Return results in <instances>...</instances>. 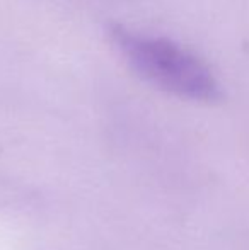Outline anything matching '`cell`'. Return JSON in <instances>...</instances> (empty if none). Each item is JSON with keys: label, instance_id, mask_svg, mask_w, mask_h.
I'll return each instance as SVG.
<instances>
[{"label": "cell", "instance_id": "obj_1", "mask_svg": "<svg viewBox=\"0 0 249 250\" xmlns=\"http://www.w3.org/2000/svg\"><path fill=\"white\" fill-rule=\"evenodd\" d=\"M111 38L142 79L174 96L212 102L222 96L215 73L200 56L162 36L114 26Z\"/></svg>", "mask_w": 249, "mask_h": 250}]
</instances>
